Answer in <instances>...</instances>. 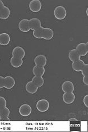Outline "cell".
I'll list each match as a JSON object with an SVG mask.
<instances>
[{"label": "cell", "mask_w": 88, "mask_h": 132, "mask_svg": "<svg viewBox=\"0 0 88 132\" xmlns=\"http://www.w3.org/2000/svg\"><path fill=\"white\" fill-rule=\"evenodd\" d=\"M66 9L62 6H58L54 10V15L57 20H62L65 18L66 16Z\"/></svg>", "instance_id": "6da1fadb"}, {"label": "cell", "mask_w": 88, "mask_h": 132, "mask_svg": "<svg viewBox=\"0 0 88 132\" xmlns=\"http://www.w3.org/2000/svg\"><path fill=\"white\" fill-rule=\"evenodd\" d=\"M37 109L40 112H45L49 109V103L47 100L45 99L40 100L37 102Z\"/></svg>", "instance_id": "7a4b0ae2"}, {"label": "cell", "mask_w": 88, "mask_h": 132, "mask_svg": "<svg viewBox=\"0 0 88 132\" xmlns=\"http://www.w3.org/2000/svg\"><path fill=\"white\" fill-rule=\"evenodd\" d=\"M29 9L32 12H39L42 8V4L39 0H32L29 3Z\"/></svg>", "instance_id": "3957f363"}, {"label": "cell", "mask_w": 88, "mask_h": 132, "mask_svg": "<svg viewBox=\"0 0 88 132\" xmlns=\"http://www.w3.org/2000/svg\"><path fill=\"white\" fill-rule=\"evenodd\" d=\"M18 28L22 32L26 33L30 31L31 29L29 20L28 19H23L21 20L18 23Z\"/></svg>", "instance_id": "277c9868"}, {"label": "cell", "mask_w": 88, "mask_h": 132, "mask_svg": "<svg viewBox=\"0 0 88 132\" xmlns=\"http://www.w3.org/2000/svg\"><path fill=\"white\" fill-rule=\"evenodd\" d=\"M76 49L80 56H85L88 53V43H79L76 46Z\"/></svg>", "instance_id": "5b68a950"}, {"label": "cell", "mask_w": 88, "mask_h": 132, "mask_svg": "<svg viewBox=\"0 0 88 132\" xmlns=\"http://www.w3.org/2000/svg\"><path fill=\"white\" fill-rule=\"evenodd\" d=\"M31 108L28 104H23L20 107L19 113L21 116L23 117H28L31 114Z\"/></svg>", "instance_id": "8992f818"}, {"label": "cell", "mask_w": 88, "mask_h": 132, "mask_svg": "<svg viewBox=\"0 0 88 132\" xmlns=\"http://www.w3.org/2000/svg\"><path fill=\"white\" fill-rule=\"evenodd\" d=\"M12 55L13 57L23 59L25 55V50L21 46H16L13 49Z\"/></svg>", "instance_id": "52a82bcc"}, {"label": "cell", "mask_w": 88, "mask_h": 132, "mask_svg": "<svg viewBox=\"0 0 88 132\" xmlns=\"http://www.w3.org/2000/svg\"><path fill=\"white\" fill-rule=\"evenodd\" d=\"M34 63H35L36 65L38 66V67H44L47 63L46 56L43 54L37 55L35 59H34Z\"/></svg>", "instance_id": "ba28073f"}, {"label": "cell", "mask_w": 88, "mask_h": 132, "mask_svg": "<svg viewBox=\"0 0 88 132\" xmlns=\"http://www.w3.org/2000/svg\"><path fill=\"white\" fill-rule=\"evenodd\" d=\"M61 88L64 93H71L74 91V86L72 82L66 81L63 82Z\"/></svg>", "instance_id": "9c48e42d"}, {"label": "cell", "mask_w": 88, "mask_h": 132, "mask_svg": "<svg viewBox=\"0 0 88 132\" xmlns=\"http://www.w3.org/2000/svg\"><path fill=\"white\" fill-rule=\"evenodd\" d=\"M75 95L73 93V92L71 93H64L62 96L63 101L66 104L70 105L73 103L75 101Z\"/></svg>", "instance_id": "30bf717a"}, {"label": "cell", "mask_w": 88, "mask_h": 132, "mask_svg": "<svg viewBox=\"0 0 88 132\" xmlns=\"http://www.w3.org/2000/svg\"><path fill=\"white\" fill-rule=\"evenodd\" d=\"M85 65V64L84 63V61L80 59L79 60L76 61L72 62L71 67L74 71L78 72H81V71L83 69Z\"/></svg>", "instance_id": "8fae6325"}, {"label": "cell", "mask_w": 88, "mask_h": 132, "mask_svg": "<svg viewBox=\"0 0 88 132\" xmlns=\"http://www.w3.org/2000/svg\"><path fill=\"white\" fill-rule=\"evenodd\" d=\"M15 81L14 78L12 76H7L5 77L4 88L7 89H11L14 86Z\"/></svg>", "instance_id": "7c38bea8"}, {"label": "cell", "mask_w": 88, "mask_h": 132, "mask_svg": "<svg viewBox=\"0 0 88 132\" xmlns=\"http://www.w3.org/2000/svg\"><path fill=\"white\" fill-rule=\"evenodd\" d=\"M54 36V32L53 30L49 28H43V31H42V38L46 40H50L52 39Z\"/></svg>", "instance_id": "4fadbf2b"}, {"label": "cell", "mask_w": 88, "mask_h": 132, "mask_svg": "<svg viewBox=\"0 0 88 132\" xmlns=\"http://www.w3.org/2000/svg\"><path fill=\"white\" fill-rule=\"evenodd\" d=\"M38 87H37L35 84H34L33 81H30L28 82L26 84L25 89L26 92L29 94H34L38 90Z\"/></svg>", "instance_id": "5bb4252c"}, {"label": "cell", "mask_w": 88, "mask_h": 132, "mask_svg": "<svg viewBox=\"0 0 88 132\" xmlns=\"http://www.w3.org/2000/svg\"><path fill=\"white\" fill-rule=\"evenodd\" d=\"M10 110L6 106L4 109L0 110V121H10L9 119Z\"/></svg>", "instance_id": "9a60e30c"}, {"label": "cell", "mask_w": 88, "mask_h": 132, "mask_svg": "<svg viewBox=\"0 0 88 132\" xmlns=\"http://www.w3.org/2000/svg\"><path fill=\"white\" fill-rule=\"evenodd\" d=\"M29 23H30V26L31 30H34L36 29H37L42 27L41 22L38 18H31V19L29 20Z\"/></svg>", "instance_id": "2e32d148"}, {"label": "cell", "mask_w": 88, "mask_h": 132, "mask_svg": "<svg viewBox=\"0 0 88 132\" xmlns=\"http://www.w3.org/2000/svg\"><path fill=\"white\" fill-rule=\"evenodd\" d=\"M10 41V37L6 33L0 34V45L2 46L7 45Z\"/></svg>", "instance_id": "e0dca14e"}, {"label": "cell", "mask_w": 88, "mask_h": 132, "mask_svg": "<svg viewBox=\"0 0 88 132\" xmlns=\"http://www.w3.org/2000/svg\"><path fill=\"white\" fill-rule=\"evenodd\" d=\"M81 56L79 54L78 52L76 51V49H73L69 53V59L71 62L76 61L77 60H80Z\"/></svg>", "instance_id": "ac0fdd59"}, {"label": "cell", "mask_w": 88, "mask_h": 132, "mask_svg": "<svg viewBox=\"0 0 88 132\" xmlns=\"http://www.w3.org/2000/svg\"><path fill=\"white\" fill-rule=\"evenodd\" d=\"M10 14V9L8 7L5 6L0 10V19L6 20L9 17Z\"/></svg>", "instance_id": "d6986e66"}, {"label": "cell", "mask_w": 88, "mask_h": 132, "mask_svg": "<svg viewBox=\"0 0 88 132\" xmlns=\"http://www.w3.org/2000/svg\"><path fill=\"white\" fill-rule=\"evenodd\" d=\"M33 75L35 76H39V77H42L44 76L45 69L44 67H38V66H34L33 68Z\"/></svg>", "instance_id": "ffe728a7"}, {"label": "cell", "mask_w": 88, "mask_h": 132, "mask_svg": "<svg viewBox=\"0 0 88 132\" xmlns=\"http://www.w3.org/2000/svg\"><path fill=\"white\" fill-rule=\"evenodd\" d=\"M23 64V59H19V58L12 57L10 59V64L13 67L17 68L20 67Z\"/></svg>", "instance_id": "44dd1931"}, {"label": "cell", "mask_w": 88, "mask_h": 132, "mask_svg": "<svg viewBox=\"0 0 88 132\" xmlns=\"http://www.w3.org/2000/svg\"><path fill=\"white\" fill-rule=\"evenodd\" d=\"M32 81L35 84V85L38 88H41L44 84V79L42 77H39V76H35L32 78Z\"/></svg>", "instance_id": "7402d4cb"}, {"label": "cell", "mask_w": 88, "mask_h": 132, "mask_svg": "<svg viewBox=\"0 0 88 132\" xmlns=\"http://www.w3.org/2000/svg\"><path fill=\"white\" fill-rule=\"evenodd\" d=\"M42 31H43V27H41L33 30V34L34 37L38 39L42 38Z\"/></svg>", "instance_id": "603a6c76"}, {"label": "cell", "mask_w": 88, "mask_h": 132, "mask_svg": "<svg viewBox=\"0 0 88 132\" xmlns=\"http://www.w3.org/2000/svg\"><path fill=\"white\" fill-rule=\"evenodd\" d=\"M7 102L6 100L4 97L0 96V110L4 109L6 106Z\"/></svg>", "instance_id": "cb8c5ba5"}, {"label": "cell", "mask_w": 88, "mask_h": 132, "mask_svg": "<svg viewBox=\"0 0 88 132\" xmlns=\"http://www.w3.org/2000/svg\"><path fill=\"white\" fill-rule=\"evenodd\" d=\"M82 75L84 76L83 77H88V64H85L84 68L81 71Z\"/></svg>", "instance_id": "d4e9b609"}, {"label": "cell", "mask_w": 88, "mask_h": 132, "mask_svg": "<svg viewBox=\"0 0 88 132\" xmlns=\"http://www.w3.org/2000/svg\"><path fill=\"white\" fill-rule=\"evenodd\" d=\"M5 84V78L2 76H0V89L4 88Z\"/></svg>", "instance_id": "484cf974"}, {"label": "cell", "mask_w": 88, "mask_h": 132, "mask_svg": "<svg viewBox=\"0 0 88 132\" xmlns=\"http://www.w3.org/2000/svg\"><path fill=\"white\" fill-rule=\"evenodd\" d=\"M83 102L86 108H88V95L87 94L84 97V98L83 99Z\"/></svg>", "instance_id": "4316f807"}, {"label": "cell", "mask_w": 88, "mask_h": 132, "mask_svg": "<svg viewBox=\"0 0 88 132\" xmlns=\"http://www.w3.org/2000/svg\"><path fill=\"white\" fill-rule=\"evenodd\" d=\"M5 6V5L3 3V2L1 0H0V10H1L2 8H3V7Z\"/></svg>", "instance_id": "83f0119b"}, {"label": "cell", "mask_w": 88, "mask_h": 132, "mask_svg": "<svg viewBox=\"0 0 88 132\" xmlns=\"http://www.w3.org/2000/svg\"><path fill=\"white\" fill-rule=\"evenodd\" d=\"M69 121H78V120L76 119L75 118H71L69 120Z\"/></svg>", "instance_id": "f1b7e54d"}, {"label": "cell", "mask_w": 88, "mask_h": 132, "mask_svg": "<svg viewBox=\"0 0 88 132\" xmlns=\"http://www.w3.org/2000/svg\"><path fill=\"white\" fill-rule=\"evenodd\" d=\"M86 13H87V15H88V9L86 10Z\"/></svg>", "instance_id": "f546056e"}]
</instances>
